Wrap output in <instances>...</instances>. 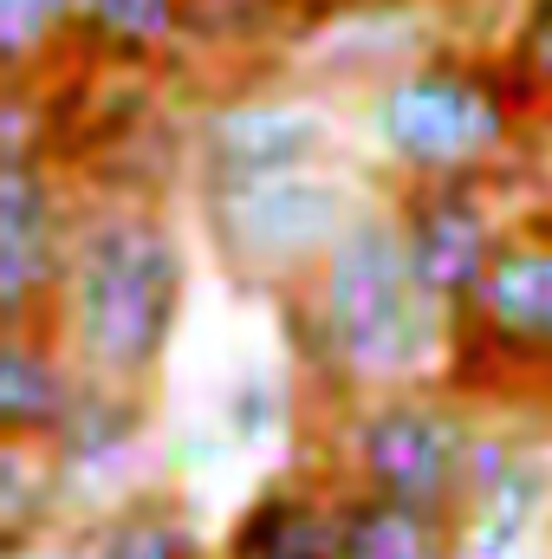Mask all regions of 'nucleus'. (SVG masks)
I'll return each instance as SVG.
<instances>
[{"label": "nucleus", "instance_id": "4468645a", "mask_svg": "<svg viewBox=\"0 0 552 559\" xmlns=\"http://www.w3.org/2000/svg\"><path fill=\"white\" fill-rule=\"evenodd\" d=\"M189 39V0H79V59L149 72Z\"/></svg>", "mask_w": 552, "mask_h": 559}, {"label": "nucleus", "instance_id": "9b49d317", "mask_svg": "<svg viewBox=\"0 0 552 559\" xmlns=\"http://www.w3.org/2000/svg\"><path fill=\"white\" fill-rule=\"evenodd\" d=\"M338 547H345V481L332 468H292L235 514L221 559H338Z\"/></svg>", "mask_w": 552, "mask_h": 559}, {"label": "nucleus", "instance_id": "6ab92c4d", "mask_svg": "<svg viewBox=\"0 0 552 559\" xmlns=\"http://www.w3.org/2000/svg\"><path fill=\"white\" fill-rule=\"evenodd\" d=\"M501 59L514 72V85L527 92L533 111L552 105V0H520L514 7V26L501 39Z\"/></svg>", "mask_w": 552, "mask_h": 559}, {"label": "nucleus", "instance_id": "f03ea898", "mask_svg": "<svg viewBox=\"0 0 552 559\" xmlns=\"http://www.w3.org/2000/svg\"><path fill=\"white\" fill-rule=\"evenodd\" d=\"M182 299H189V254L163 202L85 189L46 319L59 345L79 358V371L98 384L156 391Z\"/></svg>", "mask_w": 552, "mask_h": 559}, {"label": "nucleus", "instance_id": "0eeeda50", "mask_svg": "<svg viewBox=\"0 0 552 559\" xmlns=\"http://www.w3.org/2000/svg\"><path fill=\"white\" fill-rule=\"evenodd\" d=\"M85 189L52 150H0V325H46Z\"/></svg>", "mask_w": 552, "mask_h": 559}, {"label": "nucleus", "instance_id": "f8f14e48", "mask_svg": "<svg viewBox=\"0 0 552 559\" xmlns=\"http://www.w3.org/2000/svg\"><path fill=\"white\" fill-rule=\"evenodd\" d=\"M85 391L52 325H0V442H52Z\"/></svg>", "mask_w": 552, "mask_h": 559}, {"label": "nucleus", "instance_id": "20e7f679", "mask_svg": "<svg viewBox=\"0 0 552 559\" xmlns=\"http://www.w3.org/2000/svg\"><path fill=\"white\" fill-rule=\"evenodd\" d=\"M481 417L475 397L448 378L435 384H404V391H371L332 411V442L325 468L345 488L404 501L422 514H461L468 501V468H475Z\"/></svg>", "mask_w": 552, "mask_h": 559}, {"label": "nucleus", "instance_id": "7ed1b4c3", "mask_svg": "<svg viewBox=\"0 0 552 559\" xmlns=\"http://www.w3.org/2000/svg\"><path fill=\"white\" fill-rule=\"evenodd\" d=\"M527 131L533 105L501 52L429 46L364 85V138L391 169V182H435V176L514 182L527 163Z\"/></svg>", "mask_w": 552, "mask_h": 559}, {"label": "nucleus", "instance_id": "ddd939ff", "mask_svg": "<svg viewBox=\"0 0 552 559\" xmlns=\"http://www.w3.org/2000/svg\"><path fill=\"white\" fill-rule=\"evenodd\" d=\"M143 429H149V391L85 378V391H79V404H72L65 429H59L46 449H52V462H59L65 481H85V475L124 468V462L137 455Z\"/></svg>", "mask_w": 552, "mask_h": 559}, {"label": "nucleus", "instance_id": "f257e3e1", "mask_svg": "<svg viewBox=\"0 0 552 559\" xmlns=\"http://www.w3.org/2000/svg\"><path fill=\"white\" fill-rule=\"evenodd\" d=\"M286 345L325 417L371 391L435 384L455 365V312L416 280L391 195H371L305 286L279 299Z\"/></svg>", "mask_w": 552, "mask_h": 559}, {"label": "nucleus", "instance_id": "9d476101", "mask_svg": "<svg viewBox=\"0 0 552 559\" xmlns=\"http://www.w3.org/2000/svg\"><path fill=\"white\" fill-rule=\"evenodd\" d=\"M552 547V462L501 423H481L468 501L455 514V559H547Z\"/></svg>", "mask_w": 552, "mask_h": 559}, {"label": "nucleus", "instance_id": "a211bd4d", "mask_svg": "<svg viewBox=\"0 0 552 559\" xmlns=\"http://www.w3.org/2000/svg\"><path fill=\"white\" fill-rule=\"evenodd\" d=\"M59 495H65V475H59L52 449L0 442V547H20V540L59 527Z\"/></svg>", "mask_w": 552, "mask_h": 559}, {"label": "nucleus", "instance_id": "5701e85b", "mask_svg": "<svg viewBox=\"0 0 552 559\" xmlns=\"http://www.w3.org/2000/svg\"><path fill=\"white\" fill-rule=\"evenodd\" d=\"M547 559H552V547H547Z\"/></svg>", "mask_w": 552, "mask_h": 559}, {"label": "nucleus", "instance_id": "f3484780", "mask_svg": "<svg viewBox=\"0 0 552 559\" xmlns=\"http://www.w3.org/2000/svg\"><path fill=\"white\" fill-rule=\"evenodd\" d=\"M65 52H79V0H0L7 85H46Z\"/></svg>", "mask_w": 552, "mask_h": 559}, {"label": "nucleus", "instance_id": "412c9836", "mask_svg": "<svg viewBox=\"0 0 552 559\" xmlns=\"http://www.w3.org/2000/svg\"><path fill=\"white\" fill-rule=\"evenodd\" d=\"M520 182L540 195V209H552V105L533 111V131H527V163H520Z\"/></svg>", "mask_w": 552, "mask_h": 559}, {"label": "nucleus", "instance_id": "39448f33", "mask_svg": "<svg viewBox=\"0 0 552 559\" xmlns=\"http://www.w3.org/2000/svg\"><path fill=\"white\" fill-rule=\"evenodd\" d=\"M364 202L371 195L338 163L195 182V209H202L215 261L267 299H286L292 286H305Z\"/></svg>", "mask_w": 552, "mask_h": 559}, {"label": "nucleus", "instance_id": "6e6552de", "mask_svg": "<svg viewBox=\"0 0 552 559\" xmlns=\"http://www.w3.org/2000/svg\"><path fill=\"white\" fill-rule=\"evenodd\" d=\"M501 176H435V182H391V209L404 228L416 280L461 319L481 274L494 267L514 215H501Z\"/></svg>", "mask_w": 552, "mask_h": 559}, {"label": "nucleus", "instance_id": "4be33fe9", "mask_svg": "<svg viewBox=\"0 0 552 559\" xmlns=\"http://www.w3.org/2000/svg\"><path fill=\"white\" fill-rule=\"evenodd\" d=\"M0 559H85V540H79V527H46L20 547H0Z\"/></svg>", "mask_w": 552, "mask_h": 559}, {"label": "nucleus", "instance_id": "dca6fc26", "mask_svg": "<svg viewBox=\"0 0 552 559\" xmlns=\"http://www.w3.org/2000/svg\"><path fill=\"white\" fill-rule=\"evenodd\" d=\"M338 559H455V521L404 501L345 488V547Z\"/></svg>", "mask_w": 552, "mask_h": 559}, {"label": "nucleus", "instance_id": "423d86ee", "mask_svg": "<svg viewBox=\"0 0 552 559\" xmlns=\"http://www.w3.org/2000/svg\"><path fill=\"white\" fill-rule=\"evenodd\" d=\"M475 378L494 384H552V209H520L494 267L455 319V365L448 384Z\"/></svg>", "mask_w": 552, "mask_h": 559}, {"label": "nucleus", "instance_id": "1a4fd4ad", "mask_svg": "<svg viewBox=\"0 0 552 559\" xmlns=\"http://www.w3.org/2000/svg\"><path fill=\"white\" fill-rule=\"evenodd\" d=\"M332 150H338V118L299 92H235V98L202 105L189 124L195 182L312 169V163H332Z\"/></svg>", "mask_w": 552, "mask_h": 559}, {"label": "nucleus", "instance_id": "aec40b11", "mask_svg": "<svg viewBox=\"0 0 552 559\" xmlns=\"http://www.w3.org/2000/svg\"><path fill=\"white\" fill-rule=\"evenodd\" d=\"M286 423V391L274 384V371H241V384L228 391V436L235 442H261Z\"/></svg>", "mask_w": 552, "mask_h": 559}, {"label": "nucleus", "instance_id": "2eb2a0df", "mask_svg": "<svg viewBox=\"0 0 552 559\" xmlns=\"http://www.w3.org/2000/svg\"><path fill=\"white\" fill-rule=\"evenodd\" d=\"M79 540H85V559H202V540L182 514L176 495H124L111 501L105 514L79 521Z\"/></svg>", "mask_w": 552, "mask_h": 559}]
</instances>
